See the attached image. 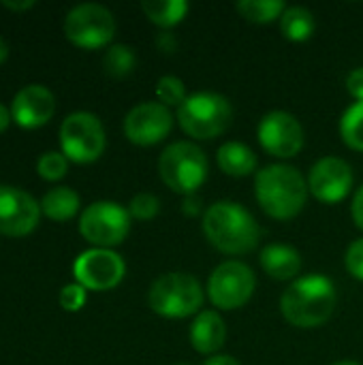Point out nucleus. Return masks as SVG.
Returning a JSON list of instances; mask_svg holds the SVG:
<instances>
[{"label": "nucleus", "mask_w": 363, "mask_h": 365, "mask_svg": "<svg viewBox=\"0 0 363 365\" xmlns=\"http://www.w3.org/2000/svg\"><path fill=\"white\" fill-rule=\"evenodd\" d=\"M156 96H158V103H163L165 107L171 109V107H180L188 98V92H186V86L180 77L165 75L156 83Z\"/></svg>", "instance_id": "obj_26"}, {"label": "nucleus", "mask_w": 363, "mask_h": 365, "mask_svg": "<svg viewBox=\"0 0 363 365\" xmlns=\"http://www.w3.org/2000/svg\"><path fill=\"white\" fill-rule=\"evenodd\" d=\"M308 178L297 167L276 163L255 175V197L261 210L274 220L295 218L308 201Z\"/></svg>", "instance_id": "obj_3"}, {"label": "nucleus", "mask_w": 363, "mask_h": 365, "mask_svg": "<svg viewBox=\"0 0 363 365\" xmlns=\"http://www.w3.org/2000/svg\"><path fill=\"white\" fill-rule=\"evenodd\" d=\"M105 145V128L94 113L75 111L64 118L60 126V148L68 160L77 165L94 163L103 156Z\"/></svg>", "instance_id": "obj_7"}, {"label": "nucleus", "mask_w": 363, "mask_h": 365, "mask_svg": "<svg viewBox=\"0 0 363 365\" xmlns=\"http://www.w3.org/2000/svg\"><path fill=\"white\" fill-rule=\"evenodd\" d=\"M255 289H257L255 272L237 259L223 261L210 274L208 280V297L212 306L225 312L244 308L252 299Z\"/></svg>", "instance_id": "obj_9"}, {"label": "nucleus", "mask_w": 363, "mask_h": 365, "mask_svg": "<svg viewBox=\"0 0 363 365\" xmlns=\"http://www.w3.org/2000/svg\"><path fill=\"white\" fill-rule=\"evenodd\" d=\"M205 240L223 255H248L263 235L257 218L235 201H216L203 212L201 222Z\"/></svg>", "instance_id": "obj_1"}, {"label": "nucleus", "mask_w": 363, "mask_h": 365, "mask_svg": "<svg viewBox=\"0 0 363 365\" xmlns=\"http://www.w3.org/2000/svg\"><path fill=\"white\" fill-rule=\"evenodd\" d=\"M351 216H353L355 227L363 233V184L355 190V197H353V203H351Z\"/></svg>", "instance_id": "obj_33"}, {"label": "nucleus", "mask_w": 363, "mask_h": 365, "mask_svg": "<svg viewBox=\"0 0 363 365\" xmlns=\"http://www.w3.org/2000/svg\"><path fill=\"white\" fill-rule=\"evenodd\" d=\"M338 304L336 284L323 274L295 278L280 297V312L297 329L323 327Z\"/></svg>", "instance_id": "obj_2"}, {"label": "nucleus", "mask_w": 363, "mask_h": 365, "mask_svg": "<svg viewBox=\"0 0 363 365\" xmlns=\"http://www.w3.org/2000/svg\"><path fill=\"white\" fill-rule=\"evenodd\" d=\"M317 30V21L310 9L306 6H287L280 17V32L291 43H304L312 38Z\"/></svg>", "instance_id": "obj_21"}, {"label": "nucleus", "mask_w": 363, "mask_h": 365, "mask_svg": "<svg viewBox=\"0 0 363 365\" xmlns=\"http://www.w3.org/2000/svg\"><path fill=\"white\" fill-rule=\"evenodd\" d=\"M135 64H137V56H135V49L128 47V45H111L105 56H103V68L109 77L113 79H124L128 77L133 71H135Z\"/></svg>", "instance_id": "obj_25"}, {"label": "nucleus", "mask_w": 363, "mask_h": 365, "mask_svg": "<svg viewBox=\"0 0 363 365\" xmlns=\"http://www.w3.org/2000/svg\"><path fill=\"white\" fill-rule=\"evenodd\" d=\"M190 344L201 355H216L227 340V325L216 310H201L188 329Z\"/></svg>", "instance_id": "obj_17"}, {"label": "nucleus", "mask_w": 363, "mask_h": 365, "mask_svg": "<svg viewBox=\"0 0 363 365\" xmlns=\"http://www.w3.org/2000/svg\"><path fill=\"white\" fill-rule=\"evenodd\" d=\"M64 34L75 47L101 49L109 45L116 34V17L103 4L83 2L66 13Z\"/></svg>", "instance_id": "obj_10"}, {"label": "nucleus", "mask_w": 363, "mask_h": 365, "mask_svg": "<svg viewBox=\"0 0 363 365\" xmlns=\"http://www.w3.org/2000/svg\"><path fill=\"white\" fill-rule=\"evenodd\" d=\"M154 45L163 51V53H175L178 51V38L169 32V30H163L160 34H156L154 38Z\"/></svg>", "instance_id": "obj_32"}, {"label": "nucleus", "mask_w": 363, "mask_h": 365, "mask_svg": "<svg viewBox=\"0 0 363 365\" xmlns=\"http://www.w3.org/2000/svg\"><path fill=\"white\" fill-rule=\"evenodd\" d=\"M128 207L116 201H96L88 205L79 216V233L94 248H107L122 244L131 231Z\"/></svg>", "instance_id": "obj_8"}, {"label": "nucleus", "mask_w": 363, "mask_h": 365, "mask_svg": "<svg viewBox=\"0 0 363 365\" xmlns=\"http://www.w3.org/2000/svg\"><path fill=\"white\" fill-rule=\"evenodd\" d=\"M332 365H362V364H357V361H351V359H342V361H336V364H332Z\"/></svg>", "instance_id": "obj_39"}, {"label": "nucleus", "mask_w": 363, "mask_h": 365, "mask_svg": "<svg viewBox=\"0 0 363 365\" xmlns=\"http://www.w3.org/2000/svg\"><path fill=\"white\" fill-rule=\"evenodd\" d=\"M261 269L272 280H295L302 272V255L287 244H267L259 255Z\"/></svg>", "instance_id": "obj_18"}, {"label": "nucleus", "mask_w": 363, "mask_h": 365, "mask_svg": "<svg viewBox=\"0 0 363 365\" xmlns=\"http://www.w3.org/2000/svg\"><path fill=\"white\" fill-rule=\"evenodd\" d=\"M340 139L347 148L363 152V103H353L340 115Z\"/></svg>", "instance_id": "obj_24"}, {"label": "nucleus", "mask_w": 363, "mask_h": 365, "mask_svg": "<svg viewBox=\"0 0 363 365\" xmlns=\"http://www.w3.org/2000/svg\"><path fill=\"white\" fill-rule=\"evenodd\" d=\"M11 120H13V115H11V109H6V107L0 103V135H2V133L9 128Z\"/></svg>", "instance_id": "obj_36"}, {"label": "nucleus", "mask_w": 363, "mask_h": 365, "mask_svg": "<svg viewBox=\"0 0 363 365\" xmlns=\"http://www.w3.org/2000/svg\"><path fill=\"white\" fill-rule=\"evenodd\" d=\"M173 128V113L158 101L135 105L124 118V135L131 143L150 148L169 137Z\"/></svg>", "instance_id": "obj_13"}, {"label": "nucleus", "mask_w": 363, "mask_h": 365, "mask_svg": "<svg viewBox=\"0 0 363 365\" xmlns=\"http://www.w3.org/2000/svg\"><path fill=\"white\" fill-rule=\"evenodd\" d=\"M158 212H160V201H158V197L152 195V192H139V195H135V197L131 199V203H128V214H131V218L141 220V222H148V220L156 218Z\"/></svg>", "instance_id": "obj_28"}, {"label": "nucleus", "mask_w": 363, "mask_h": 365, "mask_svg": "<svg viewBox=\"0 0 363 365\" xmlns=\"http://www.w3.org/2000/svg\"><path fill=\"white\" fill-rule=\"evenodd\" d=\"M141 9L152 24H156L163 30H169L186 17L188 2L186 0H145L141 2Z\"/></svg>", "instance_id": "obj_22"}, {"label": "nucleus", "mask_w": 363, "mask_h": 365, "mask_svg": "<svg viewBox=\"0 0 363 365\" xmlns=\"http://www.w3.org/2000/svg\"><path fill=\"white\" fill-rule=\"evenodd\" d=\"M126 274L124 259L107 248H90L73 263V276L86 291H111Z\"/></svg>", "instance_id": "obj_11"}, {"label": "nucleus", "mask_w": 363, "mask_h": 365, "mask_svg": "<svg viewBox=\"0 0 363 365\" xmlns=\"http://www.w3.org/2000/svg\"><path fill=\"white\" fill-rule=\"evenodd\" d=\"M203 287L186 272H169L156 278L148 291V304L163 319L197 317L203 308Z\"/></svg>", "instance_id": "obj_5"}, {"label": "nucleus", "mask_w": 363, "mask_h": 365, "mask_svg": "<svg viewBox=\"0 0 363 365\" xmlns=\"http://www.w3.org/2000/svg\"><path fill=\"white\" fill-rule=\"evenodd\" d=\"M216 160L223 173L231 178H248L257 171V154L240 141H227L218 148Z\"/></svg>", "instance_id": "obj_19"}, {"label": "nucleus", "mask_w": 363, "mask_h": 365, "mask_svg": "<svg viewBox=\"0 0 363 365\" xmlns=\"http://www.w3.org/2000/svg\"><path fill=\"white\" fill-rule=\"evenodd\" d=\"M86 299H88V291H86L81 284H77V282L66 284V287L60 291V306H62L66 312H79V310L83 308Z\"/></svg>", "instance_id": "obj_29"}, {"label": "nucleus", "mask_w": 363, "mask_h": 365, "mask_svg": "<svg viewBox=\"0 0 363 365\" xmlns=\"http://www.w3.org/2000/svg\"><path fill=\"white\" fill-rule=\"evenodd\" d=\"M81 205L79 195L68 186H56L47 190L41 199V214L53 222H66L77 216Z\"/></svg>", "instance_id": "obj_20"}, {"label": "nucleus", "mask_w": 363, "mask_h": 365, "mask_svg": "<svg viewBox=\"0 0 363 365\" xmlns=\"http://www.w3.org/2000/svg\"><path fill=\"white\" fill-rule=\"evenodd\" d=\"M53 111H56V98L41 83H30L21 88L11 103L13 122L28 130L45 126L51 120Z\"/></svg>", "instance_id": "obj_16"}, {"label": "nucleus", "mask_w": 363, "mask_h": 365, "mask_svg": "<svg viewBox=\"0 0 363 365\" xmlns=\"http://www.w3.org/2000/svg\"><path fill=\"white\" fill-rule=\"evenodd\" d=\"M4 9H11V11H24V9H30L34 6L32 0H24V2H2Z\"/></svg>", "instance_id": "obj_37"}, {"label": "nucleus", "mask_w": 363, "mask_h": 365, "mask_svg": "<svg viewBox=\"0 0 363 365\" xmlns=\"http://www.w3.org/2000/svg\"><path fill=\"white\" fill-rule=\"evenodd\" d=\"M355 175L351 165L338 156L319 158L308 173V190L310 195L327 205L340 203L351 195Z\"/></svg>", "instance_id": "obj_14"}, {"label": "nucleus", "mask_w": 363, "mask_h": 365, "mask_svg": "<svg viewBox=\"0 0 363 365\" xmlns=\"http://www.w3.org/2000/svg\"><path fill=\"white\" fill-rule=\"evenodd\" d=\"M41 218V203L15 186L0 184V233L24 237L32 233Z\"/></svg>", "instance_id": "obj_15"}, {"label": "nucleus", "mask_w": 363, "mask_h": 365, "mask_svg": "<svg viewBox=\"0 0 363 365\" xmlns=\"http://www.w3.org/2000/svg\"><path fill=\"white\" fill-rule=\"evenodd\" d=\"M175 120L188 137L210 141L231 126L233 107L229 98L218 92H195L178 107Z\"/></svg>", "instance_id": "obj_6"}, {"label": "nucleus", "mask_w": 363, "mask_h": 365, "mask_svg": "<svg viewBox=\"0 0 363 365\" xmlns=\"http://www.w3.org/2000/svg\"><path fill=\"white\" fill-rule=\"evenodd\" d=\"M6 58H9V45H6V41L0 36V64H2Z\"/></svg>", "instance_id": "obj_38"}, {"label": "nucleus", "mask_w": 363, "mask_h": 365, "mask_svg": "<svg viewBox=\"0 0 363 365\" xmlns=\"http://www.w3.org/2000/svg\"><path fill=\"white\" fill-rule=\"evenodd\" d=\"M203 365H242L233 355H212Z\"/></svg>", "instance_id": "obj_35"}, {"label": "nucleus", "mask_w": 363, "mask_h": 365, "mask_svg": "<svg viewBox=\"0 0 363 365\" xmlns=\"http://www.w3.org/2000/svg\"><path fill=\"white\" fill-rule=\"evenodd\" d=\"M175 365H186V364H175Z\"/></svg>", "instance_id": "obj_40"}, {"label": "nucleus", "mask_w": 363, "mask_h": 365, "mask_svg": "<svg viewBox=\"0 0 363 365\" xmlns=\"http://www.w3.org/2000/svg\"><path fill=\"white\" fill-rule=\"evenodd\" d=\"M158 173L167 188L190 197L205 184L210 163L205 152L193 141H173L158 156Z\"/></svg>", "instance_id": "obj_4"}, {"label": "nucleus", "mask_w": 363, "mask_h": 365, "mask_svg": "<svg viewBox=\"0 0 363 365\" xmlns=\"http://www.w3.org/2000/svg\"><path fill=\"white\" fill-rule=\"evenodd\" d=\"M235 11L250 24H272L282 17L287 4L282 0H240Z\"/></svg>", "instance_id": "obj_23"}, {"label": "nucleus", "mask_w": 363, "mask_h": 365, "mask_svg": "<svg viewBox=\"0 0 363 365\" xmlns=\"http://www.w3.org/2000/svg\"><path fill=\"white\" fill-rule=\"evenodd\" d=\"M36 171L43 180L58 182L68 171V158L62 152H45L36 163Z\"/></svg>", "instance_id": "obj_27"}, {"label": "nucleus", "mask_w": 363, "mask_h": 365, "mask_svg": "<svg viewBox=\"0 0 363 365\" xmlns=\"http://www.w3.org/2000/svg\"><path fill=\"white\" fill-rule=\"evenodd\" d=\"M344 267H347V272H349L355 280L363 282V237L355 240V242L347 248Z\"/></svg>", "instance_id": "obj_30"}, {"label": "nucleus", "mask_w": 363, "mask_h": 365, "mask_svg": "<svg viewBox=\"0 0 363 365\" xmlns=\"http://www.w3.org/2000/svg\"><path fill=\"white\" fill-rule=\"evenodd\" d=\"M257 137L261 148L276 158H293L304 148V128L300 120L282 109L270 111L261 118L257 126Z\"/></svg>", "instance_id": "obj_12"}, {"label": "nucleus", "mask_w": 363, "mask_h": 365, "mask_svg": "<svg viewBox=\"0 0 363 365\" xmlns=\"http://www.w3.org/2000/svg\"><path fill=\"white\" fill-rule=\"evenodd\" d=\"M349 94L355 98V103H363V66L353 68L349 75H347V81H344Z\"/></svg>", "instance_id": "obj_31"}, {"label": "nucleus", "mask_w": 363, "mask_h": 365, "mask_svg": "<svg viewBox=\"0 0 363 365\" xmlns=\"http://www.w3.org/2000/svg\"><path fill=\"white\" fill-rule=\"evenodd\" d=\"M201 212V199L197 195H190L184 199V214H190V216H197Z\"/></svg>", "instance_id": "obj_34"}]
</instances>
